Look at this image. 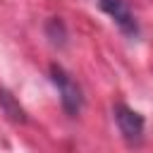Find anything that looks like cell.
I'll return each mask as SVG.
<instances>
[{"label": "cell", "instance_id": "cell-3", "mask_svg": "<svg viewBox=\"0 0 153 153\" xmlns=\"http://www.w3.org/2000/svg\"><path fill=\"white\" fill-rule=\"evenodd\" d=\"M98 7L117 24V29L124 36H129V38H136L139 36V22L134 19L127 0H98Z\"/></svg>", "mask_w": 153, "mask_h": 153}, {"label": "cell", "instance_id": "cell-5", "mask_svg": "<svg viewBox=\"0 0 153 153\" xmlns=\"http://www.w3.org/2000/svg\"><path fill=\"white\" fill-rule=\"evenodd\" d=\"M45 36L50 38L53 45H65L67 43V29H65V22L60 17H50L48 24H45Z\"/></svg>", "mask_w": 153, "mask_h": 153}, {"label": "cell", "instance_id": "cell-1", "mask_svg": "<svg viewBox=\"0 0 153 153\" xmlns=\"http://www.w3.org/2000/svg\"><path fill=\"white\" fill-rule=\"evenodd\" d=\"M50 81L55 84L57 93H60V103H62V110L69 115V117H76L84 108V93H81V86L72 79V74L60 67V65H50Z\"/></svg>", "mask_w": 153, "mask_h": 153}, {"label": "cell", "instance_id": "cell-2", "mask_svg": "<svg viewBox=\"0 0 153 153\" xmlns=\"http://www.w3.org/2000/svg\"><path fill=\"white\" fill-rule=\"evenodd\" d=\"M112 117H115L117 129H120V134L124 136L127 143H131V146L141 143V139H143V127H146V120H143L141 112L131 110L127 103H115V105H112Z\"/></svg>", "mask_w": 153, "mask_h": 153}, {"label": "cell", "instance_id": "cell-4", "mask_svg": "<svg viewBox=\"0 0 153 153\" xmlns=\"http://www.w3.org/2000/svg\"><path fill=\"white\" fill-rule=\"evenodd\" d=\"M0 110L10 117V120H14V122H26V112H24V108L17 103V98L7 91V88H2L0 86Z\"/></svg>", "mask_w": 153, "mask_h": 153}]
</instances>
